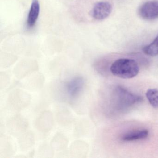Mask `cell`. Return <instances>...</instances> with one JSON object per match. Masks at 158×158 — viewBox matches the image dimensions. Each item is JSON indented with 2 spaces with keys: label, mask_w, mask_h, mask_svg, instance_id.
<instances>
[{
  "label": "cell",
  "mask_w": 158,
  "mask_h": 158,
  "mask_svg": "<svg viewBox=\"0 0 158 158\" xmlns=\"http://www.w3.org/2000/svg\"><path fill=\"white\" fill-rule=\"evenodd\" d=\"M112 7L110 3L105 1L99 2L93 6L90 15L95 20L101 21L107 18L110 14Z\"/></svg>",
  "instance_id": "cell-4"
},
{
  "label": "cell",
  "mask_w": 158,
  "mask_h": 158,
  "mask_svg": "<svg viewBox=\"0 0 158 158\" xmlns=\"http://www.w3.org/2000/svg\"><path fill=\"white\" fill-rule=\"evenodd\" d=\"M148 131L147 129L136 130L125 134L122 137V139L124 141L140 140L146 138L148 135Z\"/></svg>",
  "instance_id": "cell-6"
},
{
  "label": "cell",
  "mask_w": 158,
  "mask_h": 158,
  "mask_svg": "<svg viewBox=\"0 0 158 158\" xmlns=\"http://www.w3.org/2000/svg\"><path fill=\"white\" fill-rule=\"evenodd\" d=\"M115 102L119 109H126L140 102L142 98L122 87H117L114 91Z\"/></svg>",
  "instance_id": "cell-2"
},
{
  "label": "cell",
  "mask_w": 158,
  "mask_h": 158,
  "mask_svg": "<svg viewBox=\"0 0 158 158\" xmlns=\"http://www.w3.org/2000/svg\"><path fill=\"white\" fill-rule=\"evenodd\" d=\"M143 51L149 56H155L158 55V35L152 43L143 48Z\"/></svg>",
  "instance_id": "cell-8"
},
{
  "label": "cell",
  "mask_w": 158,
  "mask_h": 158,
  "mask_svg": "<svg viewBox=\"0 0 158 158\" xmlns=\"http://www.w3.org/2000/svg\"><path fill=\"white\" fill-rule=\"evenodd\" d=\"M146 96L150 104L153 108L158 109V89H149L147 90Z\"/></svg>",
  "instance_id": "cell-7"
},
{
  "label": "cell",
  "mask_w": 158,
  "mask_h": 158,
  "mask_svg": "<svg viewBox=\"0 0 158 158\" xmlns=\"http://www.w3.org/2000/svg\"><path fill=\"white\" fill-rule=\"evenodd\" d=\"M112 73L117 77L130 79L138 74L139 67L137 62L133 59H120L115 60L110 67Z\"/></svg>",
  "instance_id": "cell-1"
},
{
  "label": "cell",
  "mask_w": 158,
  "mask_h": 158,
  "mask_svg": "<svg viewBox=\"0 0 158 158\" xmlns=\"http://www.w3.org/2000/svg\"><path fill=\"white\" fill-rule=\"evenodd\" d=\"M139 16L147 20H153L158 18V1H149L142 4L139 10Z\"/></svg>",
  "instance_id": "cell-3"
},
{
  "label": "cell",
  "mask_w": 158,
  "mask_h": 158,
  "mask_svg": "<svg viewBox=\"0 0 158 158\" xmlns=\"http://www.w3.org/2000/svg\"><path fill=\"white\" fill-rule=\"evenodd\" d=\"M40 11L39 0H33L27 19V26L29 28L34 27L36 23Z\"/></svg>",
  "instance_id": "cell-5"
}]
</instances>
